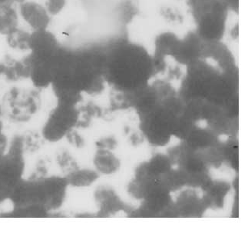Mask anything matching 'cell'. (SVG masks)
<instances>
[{"instance_id": "7", "label": "cell", "mask_w": 248, "mask_h": 227, "mask_svg": "<svg viewBox=\"0 0 248 227\" xmlns=\"http://www.w3.org/2000/svg\"><path fill=\"white\" fill-rule=\"evenodd\" d=\"M18 11L19 17L32 31L48 29L52 21V16L46 7L34 1L25 0L20 2Z\"/></svg>"}, {"instance_id": "10", "label": "cell", "mask_w": 248, "mask_h": 227, "mask_svg": "<svg viewBox=\"0 0 248 227\" xmlns=\"http://www.w3.org/2000/svg\"><path fill=\"white\" fill-rule=\"evenodd\" d=\"M15 3L0 4V35L6 36L19 27V14Z\"/></svg>"}, {"instance_id": "23", "label": "cell", "mask_w": 248, "mask_h": 227, "mask_svg": "<svg viewBox=\"0 0 248 227\" xmlns=\"http://www.w3.org/2000/svg\"><path fill=\"white\" fill-rule=\"evenodd\" d=\"M96 146L98 149H112L116 146V141L112 138L102 139L96 142Z\"/></svg>"}, {"instance_id": "2", "label": "cell", "mask_w": 248, "mask_h": 227, "mask_svg": "<svg viewBox=\"0 0 248 227\" xmlns=\"http://www.w3.org/2000/svg\"><path fill=\"white\" fill-rule=\"evenodd\" d=\"M79 110L76 106L57 104L51 110L42 127L41 135L45 141L55 144L65 138L67 133L76 127Z\"/></svg>"}, {"instance_id": "24", "label": "cell", "mask_w": 248, "mask_h": 227, "mask_svg": "<svg viewBox=\"0 0 248 227\" xmlns=\"http://www.w3.org/2000/svg\"><path fill=\"white\" fill-rule=\"evenodd\" d=\"M3 127V123H2L1 118H0V139H2V138L6 136V135L4 134Z\"/></svg>"}, {"instance_id": "11", "label": "cell", "mask_w": 248, "mask_h": 227, "mask_svg": "<svg viewBox=\"0 0 248 227\" xmlns=\"http://www.w3.org/2000/svg\"><path fill=\"white\" fill-rule=\"evenodd\" d=\"M95 199L100 207L99 213L102 214L101 216H106L107 213L116 212L119 211V207L123 206L115 193L109 189H98L95 193Z\"/></svg>"}, {"instance_id": "1", "label": "cell", "mask_w": 248, "mask_h": 227, "mask_svg": "<svg viewBox=\"0 0 248 227\" xmlns=\"http://www.w3.org/2000/svg\"><path fill=\"white\" fill-rule=\"evenodd\" d=\"M3 115L15 123H28L42 106V98L37 89H22L13 86L8 90L2 99Z\"/></svg>"}, {"instance_id": "13", "label": "cell", "mask_w": 248, "mask_h": 227, "mask_svg": "<svg viewBox=\"0 0 248 227\" xmlns=\"http://www.w3.org/2000/svg\"><path fill=\"white\" fill-rule=\"evenodd\" d=\"M181 39L171 32H165L157 36L155 40V54L174 57Z\"/></svg>"}, {"instance_id": "18", "label": "cell", "mask_w": 248, "mask_h": 227, "mask_svg": "<svg viewBox=\"0 0 248 227\" xmlns=\"http://www.w3.org/2000/svg\"><path fill=\"white\" fill-rule=\"evenodd\" d=\"M56 161L60 170L66 174L78 168L74 157L71 155L69 151L65 149L58 152L56 154Z\"/></svg>"}, {"instance_id": "3", "label": "cell", "mask_w": 248, "mask_h": 227, "mask_svg": "<svg viewBox=\"0 0 248 227\" xmlns=\"http://www.w3.org/2000/svg\"><path fill=\"white\" fill-rule=\"evenodd\" d=\"M24 154L23 151L8 148L0 160V205L10 200L13 190L23 179Z\"/></svg>"}, {"instance_id": "20", "label": "cell", "mask_w": 248, "mask_h": 227, "mask_svg": "<svg viewBox=\"0 0 248 227\" xmlns=\"http://www.w3.org/2000/svg\"><path fill=\"white\" fill-rule=\"evenodd\" d=\"M67 5V0H46L45 7L52 16L63 11Z\"/></svg>"}, {"instance_id": "9", "label": "cell", "mask_w": 248, "mask_h": 227, "mask_svg": "<svg viewBox=\"0 0 248 227\" xmlns=\"http://www.w3.org/2000/svg\"><path fill=\"white\" fill-rule=\"evenodd\" d=\"M0 69L2 77L10 82H17L30 77V65L26 57L17 60L6 56L0 64Z\"/></svg>"}, {"instance_id": "19", "label": "cell", "mask_w": 248, "mask_h": 227, "mask_svg": "<svg viewBox=\"0 0 248 227\" xmlns=\"http://www.w3.org/2000/svg\"><path fill=\"white\" fill-rule=\"evenodd\" d=\"M51 167V160L48 157H43L39 159L35 162V169L30 177V179H44L48 177V173Z\"/></svg>"}, {"instance_id": "22", "label": "cell", "mask_w": 248, "mask_h": 227, "mask_svg": "<svg viewBox=\"0 0 248 227\" xmlns=\"http://www.w3.org/2000/svg\"><path fill=\"white\" fill-rule=\"evenodd\" d=\"M161 14L165 19L170 22H177L181 19L179 14L170 8H163L161 10Z\"/></svg>"}, {"instance_id": "21", "label": "cell", "mask_w": 248, "mask_h": 227, "mask_svg": "<svg viewBox=\"0 0 248 227\" xmlns=\"http://www.w3.org/2000/svg\"><path fill=\"white\" fill-rule=\"evenodd\" d=\"M65 138L71 145L77 149H82L85 146V140L83 137L76 132L74 129L67 133Z\"/></svg>"}, {"instance_id": "15", "label": "cell", "mask_w": 248, "mask_h": 227, "mask_svg": "<svg viewBox=\"0 0 248 227\" xmlns=\"http://www.w3.org/2000/svg\"><path fill=\"white\" fill-rule=\"evenodd\" d=\"M30 33L31 32L18 27L11 33L6 35L8 46L14 50L20 52L30 51Z\"/></svg>"}, {"instance_id": "4", "label": "cell", "mask_w": 248, "mask_h": 227, "mask_svg": "<svg viewBox=\"0 0 248 227\" xmlns=\"http://www.w3.org/2000/svg\"><path fill=\"white\" fill-rule=\"evenodd\" d=\"M224 1L220 0L213 10L197 19L196 33L204 41H220L226 27L227 9Z\"/></svg>"}, {"instance_id": "16", "label": "cell", "mask_w": 248, "mask_h": 227, "mask_svg": "<svg viewBox=\"0 0 248 227\" xmlns=\"http://www.w3.org/2000/svg\"><path fill=\"white\" fill-rule=\"evenodd\" d=\"M22 136V146L25 153H35L41 149L45 140L41 132L35 130H30L25 132Z\"/></svg>"}, {"instance_id": "6", "label": "cell", "mask_w": 248, "mask_h": 227, "mask_svg": "<svg viewBox=\"0 0 248 227\" xmlns=\"http://www.w3.org/2000/svg\"><path fill=\"white\" fill-rule=\"evenodd\" d=\"M61 50L57 37L48 29L31 31L30 54L40 60H51Z\"/></svg>"}, {"instance_id": "17", "label": "cell", "mask_w": 248, "mask_h": 227, "mask_svg": "<svg viewBox=\"0 0 248 227\" xmlns=\"http://www.w3.org/2000/svg\"><path fill=\"white\" fill-rule=\"evenodd\" d=\"M220 0H189L195 19H198L205 13L213 10Z\"/></svg>"}, {"instance_id": "12", "label": "cell", "mask_w": 248, "mask_h": 227, "mask_svg": "<svg viewBox=\"0 0 248 227\" xmlns=\"http://www.w3.org/2000/svg\"><path fill=\"white\" fill-rule=\"evenodd\" d=\"M94 164L99 173L111 174L118 170L120 162L108 149H98L94 159Z\"/></svg>"}, {"instance_id": "5", "label": "cell", "mask_w": 248, "mask_h": 227, "mask_svg": "<svg viewBox=\"0 0 248 227\" xmlns=\"http://www.w3.org/2000/svg\"><path fill=\"white\" fill-rule=\"evenodd\" d=\"M43 204L49 212L57 211L65 201L68 182L65 177L49 176L40 179Z\"/></svg>"}, {"instance_id": "25", "label": "cell", "mask_w": 248, "mask_h": 227, "mask_svg": "<svg viewBox=\"0 0 248 227\" xmlns=\"http://www.w3.org/2000/svg\"><path fill=\"white\" fill-rule=\"evenodd\" d=\"M3 115V110H2V102H0V118Z\"/></svg>"}, {"instance_id": "8", "label": "cell", "mask_w": 248, "mask_h": 227, "mask_svg": "<svg viewBox=\"0 0 248 227\" xmlns=\"http://www.w3.org/2000/svg\"><path fill=\"white\" fill-rule=\"evenodd\" d=\"M203 40L196 32H191L184 39H181L178 49L174 56L180 64L190 65L199 60L202 55Z\"/></svg>"}, {"instance_id": "26", "label": "cell", "mask_w": 248, "mask_h": 227, "mask_svg": "<svg viewBox=\"0 0 248 227\" xmlns=\"http://www.w3.org/2000/svg\"><path fill=\"white\" fill-rule=\"evenodd\" d=\"M2 77V74H1V69H0V78Z\"/></svg>"}, {"instance_id": "14", "label": "cell", "mask_w": 248, "mask_h": 227, "mask_svg": "<svg viewBox=\"0 0 248 227\" xmlns=\"http://www.w3.org/2000/svg\"><path fill=\"white\" fill-rule=\"evenodd\" d=\"M69 186L74 187H86L94 183L99 175L97 172L92 170H81L79 167L68 173L65 176Z\"/></svg>"}]
</instances>
